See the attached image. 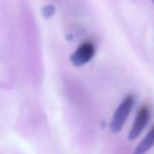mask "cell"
Segmentation results:
<instances>
[{
	"label": "cell",
	"instance_id": "3",
	"mask_svg": "<svg viewBox=\"0 0 154 154\" xmlns=\"http://www.w3.org/2000/svg\"><path fill=\"white\" fill-rule=\"evenodd\" d=\"M95 54V46L90 41L82 43L76 50L70 55L71 63L76 66H80L88 63Z\"/></svg>",
	"mask_w": 154,
	"mask_h": 154
},
{
	"label": "cell",
	"instance_id": "1",
	"mask_svg": "<svg viewBox=\"0 0 154 154\" xmlns=\"http://www.w3.org/2000/svg\"><path fill=\"white\" fill-rule=\"evenodd\" d=\"M135 102L134 96L128 95L116 109L110 125V129L112 133L120 132L125 123Z\"/></svg>",
	"mask_w": 154,
	"mask_h": 154
},
{
	"label": "cell",
	"instance_id": "5",
	"mask_svg": "<svg viewBox=\"0 0 154 154\" xmlns=\"http://www.w3.org/2000/svg\"><path fill=\"white\" fill-rule=\"evenodd\" d=\"M55 11V7L52 5H48L43 7L42 10V14L45 18H49L52 16Z\"/></svg>",
	"mask_w": 154,
	"mask_h": 154
},
{
	"label": "cell",
	"instance_id": "2",
	"mask_svg": "<svg viewBox=\"0 0 154 154\" xmlns=\"http://www.w3.org/2000/svg\"><path fill=\"white\" fill-rule=\"evenodd\" d=\"M150 116V107L146 104L141 105L138 111L132 128L128 134V138L129 140H134L140 135L148 124Z\"/></svg>",
	"mask_w": 154,
	"mask_h": 154
},
{
	"label": "cell",
	"instance_id": "4",
	"mask_svg": "<svg viewBox=\"0 0 154 154\" xmlns=\"http://www.w3.org/2000/svg\"><path fill=\"white\" fill-rule=\"evenodd\" d=\"M154 144V130L153 127L147 134L146 137L137 146L133 154H145Z\"/></svg>",
	"mask_w": 154,
	"mask_h": 154
}]
</instances>
